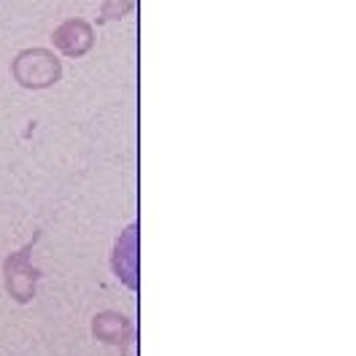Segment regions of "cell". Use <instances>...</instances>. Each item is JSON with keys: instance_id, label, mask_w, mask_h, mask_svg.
<instances>
[{"instance_id": "1", "label": "cell", "mask_w": 356, "mask_h": 356, "mask_svg": "<svg viewBox=\"0 0 356 356\" xmlns=\"http://www.w3.org/2000/svg\"><path fill=\"white\" fill-rule=\"evenodd\" d=\"M11 73L17 84H22L24 89H46L63 79V63L51 49L27 46L14 57Z\"/></svg>"}, {"instance_id": "2", "label": "cell", "mask_w": 356, "mask_h": 356, "mask_svg": "<svg viewBox=\"0 0 356 356\" xmlns=\"http://www.w3.org/2000/svg\"><path fill=\"white\" fill-rule=\"evenodd\" d=\"M95 27L92 22L81 19V17H70L65 22H60L51 30V44L60 54L65 57H84L95 49Z\"/></svg>"}, {"instance_id": "3", "label": "cell", "mask_w": 356, "mask_h": 356, "mask_svg": "<svg viewBox=\"0 0 356 356\" xmlns=\"http://www.w3.org/2000/svg\"><path fill=\"white\" fill-rule=\"evenodd\" d=\"M130 11H133V3L130 0H108L103 6V11H100V19L103 22H113V19H122Z\"/></svg>"}]
</instances>
